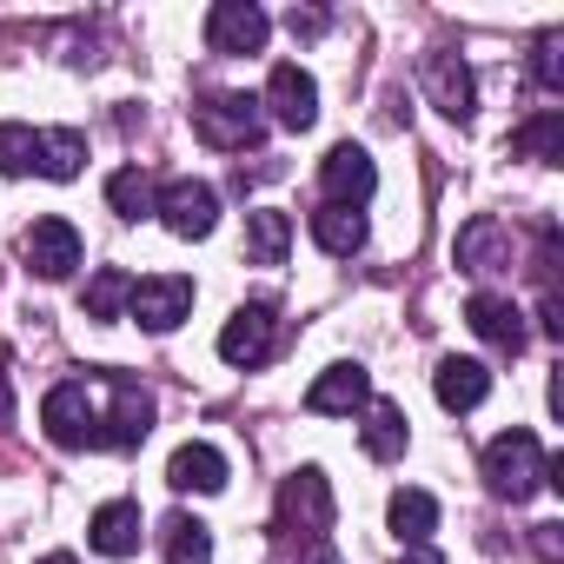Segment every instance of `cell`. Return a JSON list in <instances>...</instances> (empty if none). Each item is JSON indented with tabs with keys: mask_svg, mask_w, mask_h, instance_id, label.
Here are the masks:
<instances>
[{
	"mask_svg": "<svg viewBox=\"0 0 564 564\" xmlns=\"http://www.w3.org/2000/svg\"><path fill=\"white\" fill-rule=\"evenodd\" d=\"M425 94H432V107L445 113V120H471V107H478V80H471V67L458 61V54H425Z\"/></svg>",
	"mask_w": 564,
	"mask_h": 564,
	"instance_id": "5bb4252c",
	"label": "cell"
},
{
	"mask_svg": "<svg viewBox=\"0 0 564 564\" xmlns=\"http://www.w3.org/2000/svg\"><path fill=\"white\" fill-rule=\"evenodd\" d=\"M359 438H366V458L392 465V458H405V445H412V425H405V412H399L392 399H372V405H366V425H359Z\"/></svg>",
	"mask_w": 564,
	"mask_h": 564,
	"instance_id": "d6986e66",
	"label": "cell"
},
{
	"mask_svg": "<svg viewBox=\"0 0 564 564\" xmlns=\"http://www.w3.org/2000/svg\"><path fill=\"white\" fill-rule=\"evenodd\" d=\"M465 326H471L485 346H498V352H518V346H524V313H518L511 300H498V293H471Z\"/></svg>",
	"mask_w": 564,
	"mask_h": 564,
	"instance_id": "ac0fdd59",
	"label": "cell"
},
{
	"mask_svg": "<svg viewBox=\"0 0 564 564\" xmlns=\"http://www.w3.org/2000/svg\"><path fill=\"white\" fill-rule=\"evenodd\" d=\"M306 405H313L319 419H352V412H366V405H372V372H366V366H352V359H339V366H326V372L313 379Z\"/></svg>",
	"mask_w": 564,
	"mask_h": 564,
	"instance_id": "4fadbf2b",
	"label": "cell"
},
{
	"mask_svg": "<svg viewBox=\"0 0 564 564\" xmlns=\"http://www.w3.org/2000/svg\"><path fill=\"white\" fill-rule=\"evenodd\" d=\"M272 339H279V313L265 300H252V306H239L219 326V359L226 366H265L272 359Z\"/></svg>",
	"mask_w": 564,
	"mask_h": 564,
	"instance_id": "30bf717a",
	"label": "cell"
},
{
	"mask_svg": "<svg viewBox=\"0 0 564 564\" xmlns=\"http://www.w3.org/2000/svg\"><path fill=\"white\" fill-rule=\"evenodd\" d=\"M34 147H41V133L34 127H21V120H0V173H34Z\"/></svg>",
	"mask_w": 564,
	"mask_h": 564,
	"instance_id": "f1b7e54d",
	"label": "cell"
},
{
	"mask_svg": "<svg viewBox=\"0 0 564 564\" xmlns=\"http://www.w3.org/2000/svg\"><path fill=\"white\" fill-rule=\"evenodd\" d=\"M458 265L465 272H478V279H491V272H505L511 265V232H505V219H491V213H478V219H465L458 226Z\"/></svg>",
	"mask_w": 564,
	"mask_h": 564,
	"instance_id": "9a60e30c",
	"label": "cell"
},
{
	"mask_svg": "<svg viewBox=\"0 0 564 564\" xmlns=\"http://www.w3.org/2000/svg\"><path fill=\"white\" fill-rule=\"evenodd\" d=\"M193 133H199L213 153H246V147H259V133H265V107H259L252 94H213V100L193 107Z\"/></svg>",
	"mask_w": 564,
	"mask_h": 564,
	"instance_id": "7a4b0ae2",
	"label": "cell"
},
{
	"mask_svg": "<svg viewBox=\"0 0 564 564\" xmlns=\"http://www.w3.org/2000/svg\"><path fill=\"white\" fill-rule=\"evenodd\" d=\"M107 392H113V405L100 412V445L107 452H133L147 432H153V392L133 379V372H94Z\"/></svg>",
	"mask_w": 564,
	"mask_h": 564,
	"instance_id": "3957f363",
	"label": "cell"
},
{
	"mask_svg": "<svg viewBox=\"0 0 564 564\" xmlns=\"http://www.w3.org/2000/svg\"><path fill=\"white\" fill-rule=\"evenodd\" d=\"M80 232H74V219H34L28 226V239H21V259L41 272V279H74L80 272Z\"/></svg>",
	"mask_w": 564,
	"mask_h": 564,
	"instance_id": "8fae6325",
	"label": "cell"
},
{
	"mask_svg": "<svg viewBox=\"0 0 564 564\" xmlns=\"http://www.w3.org/2000/svg\"><path fill=\"white\" fill-rule=\"evenodd\" d=\"M531 74H538V87H564V34H544L538 41V61H531Z\"/></svg>",
	"mask_w": 564,
	"mask_h": 564,
	"instance_id": "f546056e",
	"label": "cell"
},
{
	"mask_svg": "<svg viewBox=\"0 0 564 564\" xmlns=\"http://www.w3.org/2000/svg\"><path fill=\"white\" fill-rule=\"evenodd\" d=\"M259 107H265V120H279L286 133H306V127L319 120V87H313V74H306V67L279 61V67L265 74V94H259Z\"/></svg>",
	"mask_w": 564,
	"mask_h": 564,
	"instance_id": "8992f818",
	"label": "cell"
},
{
	"mask_svg": "<svg viewBox=\"0 0 564 564\" xmlns=\"http://www.w3.org/2000/svg\"><path fill=\"white\" fill-rule=\"evenodd\" d=\"M432 392H438L445 412H478L491 399V366H478V359H438Z\"/></svg>",
	"mask_w": 564,
	"mask_h": 564,
	"instance_id": "e0dca14e",
	"label": "cell"
},
{
	"mask_svg": "<svg viewBox=\"0 0 564 564\" xmlns=\"http://www.w3.org/2000/svg\"><path fill=\"white\" fill-rule=\"evenodd\" d=\"M279 524L300 531L306 544H319L333 531V485H326L319 465H300L286 485H279Z\"/></svg>",
	"mask_w": 564,
	"mask_h": 564,
	"instance_id": "5b68a950",
	"label": "cell"
},
{
	"mask_svg": "<svg viewBox=\"0 0 564 564\" xmlns=\"http://www.w3.org/2000/svg\"><path fill=\"white\" fill-rule=\"evenodd\" d=\"M153 199H160V186H153V173H140V166H120V173L107 180V206H113L120 219H153Z\"/></svg>",
	"mask_w": 564,
	"mask_h": 564,
	"instance_id": "83f0119b",
	"label": "cell"
},
{
	"mask_svg": "<svg viewBox=\"0 0 564 564\" xmlns=\"http://www.w3.org/2000/svg\"><path fill=\"white\" fill-rule=\"evenodd\" d=\"M272 34L265 8H252V0H219V8L206 14V47L213 54H259Z\"/></svg>",
	"mask_w": 564,
	"mask_h": 564,
	"instance_id": "7c38bea8",
	"label": "cell"
},
{
	"mask_svg": "<svg viewBox=\"0 0 564 564\" xmlns=\"http://www.w3.org/2000/svg\"><path fill=\"white\" fill-rule=\"evenodd\" d=\"M0 432H14V379L0 366Z\"/></svg>",
	"mask_w": 564,
	"mask_h": 564,
	"instance_id": "4dcf8cb0",
	"label": "cell"
},
{
	"mask_svg": "<svg viewBox=\"0 0 564 564\" xmlns=\"http://www.w3.org/2000/svg\"><path fill=\"white\" fill-rule=\"evenodd\" d=\"M313 239H319L333 259H352V252L366 246V213H352V206H319V213H313Z\"/></svg>",
	"mask_w": 564,
	"mask_h": 564,
	"instance_id": "484cf974",
	"label": "cell"
},
{
	"mask_svg": "<svg viewBox=\"0 0 564 564\" xmlns=\"http://www.w3.org/2000/svg\"><path fill=\"white\" fill-rule=\"evenodd\" d=\"M140 538H147V518H140L133 498H107V505L94 511V524H87V544H94L100 557H133Z\"/></svg>",
	"mask_w": 564,
	"mask_h": 564,
	"instance_id": "2e32d148",
	"label": "cell"
},
{
	"mask_svg": "<svg viewBox=\"0 0 564 564\" xmlns=\"http://www.w3.org/2000/svg\"><path fill=\"white\" fill-rule=\"evenodd\" d=\"M41 564H74V551H47V557H41Z\"/></svg>",
	"mask_w": 564,
	"mask_h": 564,
	"instance_id": "e575fe53",
	"label": "cell"
},
{
	"mask_svg": "<svg viewBox=\"0 0 564 564\" xmlns=\"http://www.w3.org/2000/svg\"><path fill=\"white\" fill-rule=\"evenodd\" d=\"M286 246H293V219L286 213H272V206L246 213V259L252 265H286Z\"/></svg>",
	"mask_w": 564,
	"mask_h": 564,
	"instance_id": "44dd1931",
	"label": "cell"
},
{
	"mask_svg": "<svg viewBox=\"0 0 564 564\" xmlns=\"http://www.w3.org/2000/svg\"><path fill=\"white\" fill-rule=\"evenodd\" d=\"M153 213L166 219L173 239H206V232L219 226V193H213L206 180H166L160 199H153Z\"/></svg>",
	"mask_w": 564,
	"mask_h": 564,
	"instance_id": "9c48e42d",
	"label": "cell"
},
{
	"mask_svg": "<svg viewBox=\"0 0 564 564\" xmlns=\"http://www.w3.org/2000/svg\"><path fill=\"white\" fill-rule=\"evenodd\" d=\"M319 186H326V206H352V213H366V199L379 193V166H372L366 147L339 140V147L319 160Z\"/></svg>",
	"mask_w": 564,
	"mask_h": 564,
	"instance_id": "ba28073f",
	"label": "cell"
},
{
	"mask_svg": "<svg viewBox=\"0 0 564 564\" xmlns=\"http://www.w3.org/2000/svg\"><path fill=\"white\" fill-rule=\"evenodd\" d=\"M186 313H193V279H186V272H153V279H133L127 319H140L147 333H173Z\"/></svg>",
	"mask_w": 564,
	"mask_h": 564,
	"instance_id": "52a82bcc",
	"label": "cell"
},
{
	"mask_svg": "<svg viewBox=\"0 0 564 564\" xmlns=\"http://www.w3.org/2000/svg\"><path fill=\"white\" fill-rule=\"evenodd\" d=\"M392 538L399 544H425L432 531H438V498L432 491H419V485H405V491H392Z\"/></svg>",
	"mask_w": 564,
	"mask_h": 564,
	"instance_id": "7402d4cb",
	"label": "cell"
},
{
	"mask_svg": "<svg viewBox=\"0 0 564 564\" xmlns=\"http://www.w3.org/2000/svg\"><path fill=\"white\" fill-rule=\"evenodd\" d=\"M80 166H87V140H80L74 127H47L41 147H34V173H47V180H80Z\"/></svg>",
	"mask_w": 564,
	"mask_h": 564,
	"instance_id": "cb8c5ba5",
	"label": "cell"
},
{
	"mask_svg": "<svg viewBox=\"0 0 564 564\" xmlns=\"http://www.w3.org/2000/svg\"><path fill=\"white\" fill-rule=\"evenodd\" d=\"M551 478V458H544V445H538V432H498L491 445H485V485H491V498H511V505H524L538 485Z\"/></svg>",
	"mask_w": 564,
	"mask_h": 564,
	"instance_id": "6da1fadb",
	"label": "cell"
},
{
	"mask_svg": "<svg viewBox=\"0 0 564 564\" xmlns=\"http://www.w3.org/2000/svg\"><path fill=\"white\" fill-rule=\"evenodd\" d=\"M399 564H445V557H438V551H432V544H412V551H405V557H399Z\"/></svg>",
	"mask_w": 564,
	"mask_h": 564,
	"instance_id": "d6a6232c",
	"label": "cell"
},
{
	"mask_svg": "<svg viewBox=\"0 0 564 564\" xmlns=\"http://www.w3.org/2000/svg\"><path fill=\"white\" fill-rule=\"evenodd\" d=\"M160 551H166V564H213V531L193 511H173L160 524Z\"/></svg>",
	"mask_w": 564,
	"mask_h": 564,
	"instance_id": "d4e9b609",
	"label": "cell"
},
{
	"mask_svg": "<svg viewBox=\"0 0 564 564\" xmlns=\"http://www.w3.org/2000/svg\"><path fill=\"white\" fill-rule=\"evenodd\" d=\"M127 300H133V279H127L120 265H100L87 286H80V313H87V319H120Z\"/></svg>",
	"mask_w": 564,
	"mask_h": 564,
	"instance_id": "4316f807",
	"label": "cell"
},
{
	"mask_svg": "<svg viewBox=\"0 0 564 564\" xmlns=\"http://www.w3.org/2000/svg\"><path fill=\"white\" fill-rule=\"evenodd\" d=\"M41 425H47V438H54L61 452H87V445H100V405H94L87 379L54 386V392L41 399Z\"/></svg>",
	"mask_w": 564,
	"mask_h": 564,
	"instance_id": "277c9868",
	"label": "cell"
},
{
	"mask_svg": "<svg viewBox=\"0 0 564 564\" xmlns=\"http://www.w3.org/2000/svg\"><path fill=\"white\" fill-rule=\"evenodd\" d=\"M511 153H518V160H538V166H557V160H564V113L544 107L538 120H524V127L511 133Z\"/></svg>",
	"mask_w": 564,
	"mask_h": 564,
	"instance_id": "603a6c76",
	"label": "cell"
},
{
	"mask_svg": "<svg viewBox=\"0 0 564 564\" xmlns=\"http://www.w3.org/2000/svg\"><path fill=\"white\" fill-rule=\"evenodd\" d=\"M306 564H339V551H333V544H326V538H319V544H313V551H306Z\"/></svg>",
	"mask_w": 564,
	"mask_h": 564,
	"instance_id": "836d02e7",
	"label": "cell"
},
{
	"mask_svg": "<svg viewBox=\"0 0 564 564\" xmlns=\"http://www.w3.org/2000/svg\"><path fill=\"white\" fill-rule=\"evenodd\" d=\"M286 28H293V34H319V28H326V14H300V8H293V14H286Z\"/></svg>",
	"mask_w": 564,
	"mask_h": 564,
	"instance_id": "1f68e13d",
	"label": "cell"
},
{
	"mask_svg": "<svg viewBox=\"0 0 564 564\" xmlns=\"http://www.w3.org/2000/svg\"><path fill=\"white\" fill-rule=\"evenodd\" d=\"M166 485L173 491H226V458L213 445H180L166 458Z\"/></svg>",
	"mask_w": 564,
	"mask_h": 564,
	"instance_id": "ffe728a7",
	"label": "cell"
}]
</instances>
